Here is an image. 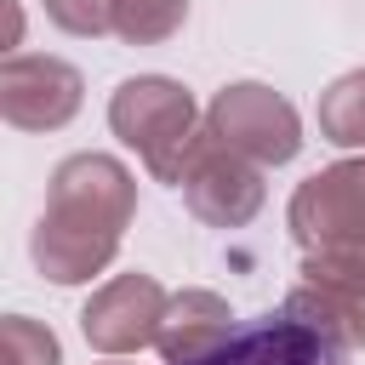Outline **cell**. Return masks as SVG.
I'll list each match as a JSON object with an SVG mask.
<instances>
[{"instance_id": "obj_1", "label": "cell", "mask_w": 365, "mask_h": 365, "mask_svg": "<svg viewBox=\"0 0 365 365\" xmlns=\"http://www.w3.org/2000/svg\"><path fill=\"white\" fill-rule=\"evenodd\" d=\"M137 217V182L114 154H68L46 182L29 257L51 285H86L103 274Z\"/></svg>"}, {"instance_id": "obj_2", "label": "cell", "mask_w": 365, "mask_h": 365, "mask_svg": "<svg viewBox=\"0 0 365 365\" xmlns=\"http://www.w3.org/2000/svg\"><path fill=\"white\" fill-rule=\"evenodd\" d=\"M285 222L302 245V274L314 285L365 297V154L297 182Z\"/></svg>"}, {"instance_id": "obj_3", "label": "cell", "mask_w": 365, "mask_h": 365, "mask_svg": "<svg viewBox=\"0 0 365 365\" xmlns=\"http://www.w3.org/2000/svg\"><path fill=\"white\" fill-rule=\"evenodd\" d=\"M108 131L137 148V160L148 165L154 182H182L200 137H205V120L188 97V86L165 80V74H137V80H120L114 97H108Z\"/></svg>"}, {"instance_id": "obj_4", "label": "cell", "mask_w": 365, "mask_h": 365, "mask_svg": "<svg viewBox=\"0 0 365 365\" xmlns=\"http://www.w3.org/2000/svg\"><path fill=\"white\" fill-rule=\"evenodd\" d=\"M205 137L222 143L228 154L251 160V165H285V160H297V148H302V120H297V108H291L274 86H262V80H234V86H222V91L211 97V108H205Z\"/></svg>"}, {"instance_id": "obj_5", "label": "cell", "mask_w": 365, "mask_h": 365, "mask_svg": "<svg viewBox=\"0 0 365 365\" xmlns=\"http://www.w3.org/2000/svg\"><path fill=\"white\" fill-rule=\"evenodd\" d=\"M80 68L46 51H11L0 63V114L17 131H57L80 114Z\"/></svg>"}, {"instance_id": "obj_6", "label": "cell", "mask_w": 365, "mask_h": 365, "mask_svg": "<svg viewBox=\"0 0 365 365\" xmlns=\"http://www.w3.org/2000/svg\"><path fill=\"white\" fill-rule=\"evenodd\" d=\"M177 188H182L188 211H194L205 228H245V222L262 211V200H268L262 165L228 154V148L211 143V137H200V148H194V160H188V171H182Z\"/></svg>"}, {"instance_id": "obj_7", "label": "cell", "mask_w": 365, "mask_h": 365, "mask_svg": "<svg viewBox=\"0 0 365 365\" xmlns=\"http://www.w3.org/2000/svg\"><path fill=\"white\" fill-rule=\"evenodd\" d=\"M165 291L154 274H120L103 291H91V302L80 308V331L97 354H143L160 342V319H165Z\"/></svg>"}, {"instance_id": "obj_8", "label": "cell", "mask_w": 365, "mask_h": 365, "mask_svg": "<svg viewBox=\"0 0 365 365\" xmlns=\"http://www.w3.org/2000/svg\"><path fill=\"white\" fill-rule=\"evenodd\" d=\"M348 354L331 348L325 336H314L308 325H297L285 308L268 314V319H251L240 325L217 354H205L200 365H342Z\"/></svg>"}, {"instance_id": "obj_9", "label": "cell", "mask_w": 365, "mask_h": 365, "mask_svg": "<svg viewBox=\"0 0 365 365\" xmlns=\"http://www.w3.org/2000/svg\"><path fill=\"white\" fill-rule=\"evenodd\" d=\"M234 308L217 297V291H177L165 302V319H160V359L165 365H200L205 354H217L228 336H234Z\"/></svg>"}, {"instance_id": "obj_10", "label": "cell", "mask_w": 365, "mask_h": 365, "mask_svg": "<svg viewBox=\"0 0 365 365\" xmlns=\"http://www.w3.org/2000/svg\"><path fill=\"white\" fill-rule=\"evenodd\" d=\"M285 314L297 319V325H308L314 336H325L331 348H342V354H359L365 348V297H354V291H336V285H297L291 297H285Z\"/></svg>"}, {"instance_id": "obj_11", "label": "cell", "mask_w": 365, "mask_h": 365, "mask_svg": "<svg viewBox=\"0 0 365 365\" xmlns=\"http://www.w3.org/2000/svg\"><path fill=\"white\" fill-rule=\"evenodd\" d=\"M319 137L331 148H365V68H348L319 91Z\"/></svg>"}, {"instance_id": "obj_12", "label": "cell", "mask_w": 365, "mask_h": 365, "mask_svg": "<svg viewBox=\"0 0 365 365\" xmlns=\"http://www.w3.org/2000/svg\"><path fill=\"white\" fill-rule=\"evenodd\" d=\"M188 23V0H114V34L125 46H160Z\"/></svg>"}, {"instance_id": "obj_13", "label": "cell", "mask_w": 365, "mask_h": 365, "mask_svg": "<svg viewBox=\"0 0 365 365\" xmlns=\"http://www.w3.org/2000/svg\"><path fill=\"white\" fill-rule=\"evenodd\" d=\"M0 348H6V365H63L57 336L29 314H6L0 319Z\"/></svg>"}, {"instance_id": "obj_14", "label": "cell", "mask_w": 365, "mask_h": 365, "mask_svg": "<svg viewBox=\"0 0 365 365\" xmlns=\"http://www.w3.org/2000/svg\"><path fill=\"white\" fill-rule=\"evenodd\" d=\"M46 17L63 34H80V40L114 34V0H46Z\"/></svg>"}, {"instance_id": "obj_15", "label": "cell", "mask_w": 365, "mask_h": 365, "mask_svg": "<svg viewBox=\"0 0 365 365\" xmlns=\"http://www.w3.org/2000/svg\"><path fill=\"white\" fill-rule=\"evenodd\" d=\"M108 365H120V359H108Z\"/></svg>"}]
</instances>
